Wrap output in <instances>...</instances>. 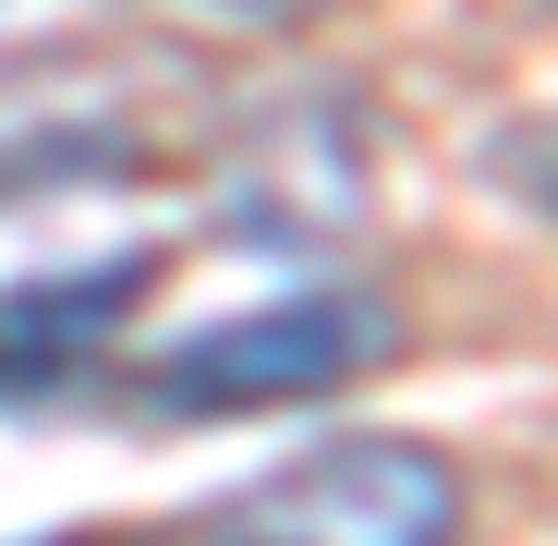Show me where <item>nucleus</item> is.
Segmentation results:
<instances>
[{
  "mask_svg": "<svg viewBox=\"0 0 558 546\" xmlns=\"http://www.w3.org/2000/svg\"><path fill=\"white\" fill-rule=\"evenodd\" d=\"M134 546H461V474L425 437H328Z\"/></svg>",
  "mask_w": 558,
  "mask_h": 546,
  "instance_id": "f257e3e1",
  "label": "nucleus"
},
{
  "mask_svg": "<svg viewBox=\"0 0 558 546\" xmlns=\"http://www.w3.org/2000/svg\"><path fill=\"white\" fill-rule=\"evenodd\" d=\"M389 304L377 292H292V304H255L219 316L195 340H170L146 364V401L170 425H207V413H267V401H328L352 389L364 364H389Z\"/></svg>",
  "mask_w": 558,
  "mask_h": 546,
  "instance_id": "f03ea898",
  "label": "nucleus"
},
{
  "mask_svg": "<svg viewBox=\"0 0 558 546\" xmlns=\"http://www.w3.org/2000/svg\"><path fill=\"white\" fill-rule=\"evenodd\" d=\"M146 292V255H110V267H85V280H37V292H0V389H37L61 377V364L98 340L122 304Z\"/></svg>",
  "mask_w": 558,
  "mask_h": 546,
  "instance_id": "7ed1b4c3",
  "label": "nucleus"
},
{
  "mask_svg": "<svg viewBox=\"0 0 558 546\" xmlns=\"http://www.w3.org/2000/svg\"><path fill=\"white\" fill-rule=\"evenodd\" d=\"M231 13H316V0H231Z\"/></svg>",
  "mask_w": 558,
  "mask_h": 546,
  "instance_id": "20e7f679",
  "label": "nucleus"
}]
</instances>
